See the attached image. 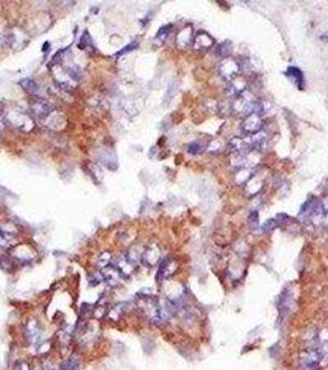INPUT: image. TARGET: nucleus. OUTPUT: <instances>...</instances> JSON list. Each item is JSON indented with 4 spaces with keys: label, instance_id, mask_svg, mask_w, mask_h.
Returning <instances> with one entry per match:
<instances>
[{
    "label": "nucleus",
    "instance_id": "1",
    "mask_svg": "<svg viewBox=\"0 0 328 370\" xmlns=\"http://www.w3.org/2000/svg\"><path fill=\"white\" fill-rule=\"evenodd\" d=\"M240 73V64L233 58H225L220 65V74L226 80H233Z\"/></svg>",
    "mask_w": 328,
    "mask_h": 370
},
{
    "label": "nucleus",
    "instance_id": "2",
    "mask_svg": "<svg viewBox=\"0 0 328 370\" xmlns=\"http://www.w3.org/2000/svg\"><path fill=\"white\" fill-rule=\"evenodd\" d=\"M262 127H263V120H262L261 115L258 114H251L246 117L243 121L242 128L247 135L252 136L256 133L261 132Z\"/></svg>",
    "mask_w": 328,
    "mask_h": 370
},
{
    "label": "nucleus",
    "instance_id": "3",
    "mask_svg": "<svg viewBox=\"0 0 328 370\" xmlns=\"http://www.w3.org/2000/svg\"><path fill=\"white\" fill-rule=\"evenodd\" d=\"M25 335L26 338L30 341L31 343H40L41 342V336H42V331L40 325L36 320H30L26 324V329H25Z\"/></svg>",
    "mask_w": 328,
    "mask_h": 370
},
{
    "label": "nucleus",
    "instance_id": "4",
    "mask_svg": "<svg viewBox=\"0 0 328 370\" xmlns=\"http://www.w3.org/2000/svg\"><path fill=\"white\" fill-rule=\"evenodd\" d=\"M103 269H104V272H103L104 279L106 280V283H109L110 285H117L120 282H121L122 274L120 273V270L117 269L116 267L110 264V266L105 267L103 268Z\"/></svg>",
    "mask_w": 328,
    "mask_h": 370
},
{
    "label": "nucleus",
    "instance_id": "5",
    "mask_svg": "<svg viewBox=\"0 0 328 370\" xmlns=\"http://www.w3.org/2000/svg\"><path fill=\"white\" fill-rule=\"evenodd\" d=\"M285 75L291 80L299 89H304L305 84V78H304L303 70L299 69L298 67H289L285 72Z\"/></svg>",
    "mask_w": 328,
    "mask_h": 370
},
{
    "label": "nucleus",
    "instance_id": "6",
    "mask_svg": "<svg viewBox=\"0 0 328 370\" xmlns=\"http://www.w3.org/2000/svg\"><path fill=\"white\" fill-rule=\"evenodd\" d=\"M128 309V304L127 303H119L116 304L115 306H112L110 309L109 314H107V319L110 321H119L121 319L122 315H125V312L127 311Z\"/></svg>",
    "mask_w": 328,
    "mask_h": 370
},
{
    "label": "nucleus",
    "instance_id": "7",
    "mask_svg": "<svg viewBox=\"0 0 328 370\" xmlns=\"http://www.w3.org/2000/svg\"><path fill=\"white\" fill-rule=\"evenodd\" d=\"M212 43H214V38L210 35H207L206 32L198 33L194 38V44H195V48L198 49L209 48V47L212 46Z\"/></svg>",
    "mask_w": 328,
    "mask_h": 370
},
{
    "label": "nucleus",
    "instance_id": "8",
    "mask_svg": "<svg viewBox=\"0 0 328 370\" xmlns=\"http://www.w3.org/2000/svg\"><path fill=\"white\" fill-rule=\"evenodd\" d=\"M191 38H193V28L191 26H186L179 32L178 36V43L179 46H189L191 43Z\"/></svg>",
    "mask_w": 328,
    "mask_h": 370
},
{
    "label": "nucleus",
    "instance_id": "9",
    "mask_svg": "<svg viewBox=\"0 0 328 370\" xmlns=\"http://www.w3.org/2000/svg\"><path fill=\"white\" fill-rule=\"evenodd\" d=\"M79 369V359L75 356L69 357L59 366L58 370H78Z\"/></svg>",
    "mask_w": 328,
    "mask_h": 370
},
{
    "label": "nucleus",
    "instance_id": "10",
    "mask_svg": "<svg viewBox=\"0 0 328 370\" xmlns=\"http://www.w3.org/2000/svg\"><path fill=\"white\" fill-rule=\"evenodd\" d=\"M10 117H15V120H12V125H16L17 127L22 128L23 125H30V120L27 119V116H26L23 112H19V111H15V112H11L10 114Z\"/></svg>",
    "mask_w": 328,
    "mask_h": 370
},
{
    "label": "nucleus",
    "instance_id": "11",
    "mask_svg": "<svg viewBox=\"0 0 328 370\" xmlns=\"http://www.w3.org/2000/svg\"><path fill=\"white\" fill-rule=\"evenodd\" d=\"M32 110L37 115H46L49 111V107L46 101L38 99V100H36L35 104H32Z\"/></svg>",
    "mask_w": 328,
    "mask_h": 370
},
{
    "label": "nucleus",
    "instance_id": "12",
    "mask_svg": "<svg viewBox=\"0 0 328 370\" xmlns=\"http://www.w3.org/2000/svg\"><path fill=\"white\" fill-rule=\"evenodd\" d=\"M20 85L25 89L26 91L31 94H36L38 90V85L35 82H32L31 79H23L20 82Z\"/></svg>",
    "mask_w": 328,
    "mask_h": 370
},
{
    "label": "nucleus",
    "instance_id": "13",
    "mask_svg": "<svg viewBox=\"0 0 328 370\" xmlns=\"http://www.w3.org/2000/svg\"><path fill=\"white\" fill-rule=\"evenodd\" d=\"M170 30H172V25H167V26H163V27L159 28V31L157 32V36H156V41H158L159 44L163 43V42L165 41V38L168 37V33L170 32Z\"/></svg>",
    "mask_w": 328,
    "mask_h": 370
},
{
    "label": "nucleus",
    "instance_id": "14",
    "mask_svg": "<svg viewBox=\"0 0 328 370\" xmlns=\"http://www.w3.org/2000/svg\"><path fill=\"white\" fill-rule=\"evenodd\" d=\"M0 268H1L4 272H11L14 269V263L11 262V259L7 258V257H0Z\"/></svg>",
    "mask_w": 328,
    "mask_h": 370
},
{
    "label": "nucleus",
    "instance_id": "15",
    "mask_svg": "<svg viewBox=\"0 0 328 370\" xmlns=\"http://www.w3.org/2000/svg\"><path fill=\"white\" fill-rule=\"evenodd\" d=\"M217 52H219L221 56L227 57L231 54V43L228 44V42H225V43H221L219 47H217Z\"/></svg>",
    "mask_w": 328,
    "mask_h": 370
},
{
    "label": "nucleus",
    "instance_id": "16",
    "mask_svg": "<svg viewBox=\"0 0 328 370\" xmlns=\"http://www.w3.org/2000/svg\"><path fill=\"white\" fill-rule=\"evenodd\" d=\"M188 151H189V153H191V154H200L201 152L204 151V147L201 146L200 143L193 142L190 146H189Z\"/></svg>",
    "mask_w": 328,
    "mask_h": 370
},
{
    "label": "nucleus",
    "instance_id": "17",
    "mask_svg": "<svg viewBox=\"0 0 328 370\" xmlns=\"http://www.w3.org/2000/svg\"><path fill=\"white\" fill-rule=\"evenodd\" d=\"M14 370H32L31 369V366L25 361H19L16 364H15Z\"/></svg>",
    "mask_w": 328,
    "mask_h": 370
},
{
    "label": "nucleus",
    "instance_id": "18",
    "mask_svg": "<svg viewBox=\"0 0 328 370\" xmlns=\"http://www.w3.org/2000/svg\"><path fill=\"white\" fill-rule=\"evenodd\" d=\"M277 227V222L274 221V220H269V221L266 222V225H264V230H273V228Z\"/></svg>",
    "mask_w": 328,
    "mask_h": 370
},
{
    "label": "nucleus",
    "instance_id": "19",
    "mask_svg": "<svg viewBox=\"0 0 328 370\" xmlns=\"http://www.w3.org/2000/svg\"><path fill=\"white\" fill-rule=\"evenodd\" d=\"M249 221H252L253 224H256L258 221V214L256 211H251V214H249Z\"/></svg>",
    "mask_w": 328,
    "mask_h": 370
},
{
    "label": "nucleus",
    "instance_id": "20",
    "mask_svg": "<svg viewBox=\"0 0 328 370\" xmlns=\"http://www.w3.org/2000/svg\"><path fill=\"white\" fill-rule=\"evenodd\" d=\"M136 46H137V44H136V43H132V46L125 47V48H123V49H122V51H121V52H120V53H119V54H117V56H121V54H123V53H125V52L132 51V49H133V48H135V47H136Z\"/></svg>",
    "mask_w": 328,
    "mask_h": 370
}]
</instances>
